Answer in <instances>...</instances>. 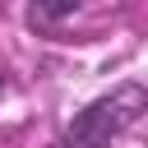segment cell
Wrapping results in <instances>:
<instances>
[{
  "instance_id": "1",
  "label": "cell",
  "mask_w": 148,
  "mask_h": 148,
  "mask_svg": "<svg viewBox=\"0 0 148 148\" xmlns=\"http://www.w3.org/2000/svg\"><path fill=\"white\" fill-rule=\"evenodd\" d=\"M143 111H148V88L134 79L116 83L111 92H102L83 111H74V120L60 130V148H111L125 130L139 125Z\"/></svg>"
},
{
  "instance_id": "2",
  "label": "cell",
  "mask_w": 148,
  "mask_h": 148,
  "mask_svg": "<svg viewBox=\"0 0 148 148\" xmlns=\"http://www.w3.org/2000/svg\"><path fill=\"white\" fill-rule=\"evenodd\" d=\"M83 9V0H28V9H23V23L32 28V32H56L65 18H74Z\"/></svg>"
}]
</instances>
